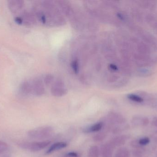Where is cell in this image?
Masks as SVG:
<instances>
[{"label": "cell", "mask_w": 157, "mask_h": 157, "mask_svg": "<svg viewBox=\"0 0 157 157\" xmlns=\"http://www.w3.org/2000/svg\"><path fill=\"white\" fill-rule=\"evenodd\" d=\"M68 144L67 143L64 142H59V143H55L52 144L46 152L47 155L51 154L57 150H60L63 148H65L67 146Z\"/></svg>", "instance_id": "8fae6325"}, {"label": "cell", "mask_w": 157, "mask_h": 157, "mask_svg": "<svg viewBox=\"0 0 157 157\" xmlns=\"http://www.w3.org/2000/svg\"><path fill=\"white\" fill-rule=\"evenodd\" d=\"M106 120L108 124L113 125H121L126 123L125 117L115 112H110L107 114Z\"/></svg>", "instance_id": "3957f363"}, {"label": "cell", "mask_w": 157, "mask_h": 157, "mask_svg": "<svg viewBox=\"0 0 157 157\" xmlns=\"http://www.w3.org/2000/svg\"><path fill=\"white\" fill-rule=\"evenodd\" d=\"M130 144H131V146L135 149H138V150H142V151L144 147L140 145V144L138 143V140H133L131 142Z\"/></svg>", "instance_id": "d6986e66"}, {"label": "cell", "mask_w": 157, "mask_h": 157, "mask_svg": "<svg viewBox=\"0 0 157 157\" xmlns=\"http://www.w3.org/2000/svg\"><path fill=\"white\" fill-rule=\"evenodd\" d=\"M100 154V150L97 146H92L90 147L88 152L89 157H99Z\"/></svg>", "instance_id": "9a60e30c"}, {"label": "cell", "mask_w": 157, "mask_h": 157, "mask_svg": "<svg viewBox=\"0 0 157 157\" xmlns=\"http://www.w3.org/2000/svg\"><path fill=\"white\" fill-rule=\"evenodd\" d=\"M132 155L133 157H143L142 150L135 149L133 150Z\"/></svg>", "instance_id": "44dd1931"}, {"label": "cell", "mask_w": 157, "mask_h": 157, "mask_svg": "<svg viewBox=\"0 0 157 157\" xmlns=\"http://www.w3.org/2000/svg\"><path fill=\"white\" fill-rule=\"evenodd\" d=\"M104 124L103 122H99L89 127L85 128L83 129V131L85 133H90L99 131L102 130V128L104 127Z\"/></svg>", "instance_id": "30bf717a"}, {"label": "cell", "mask_w": 157, "mask_h": 157, "mask_svg": "<svg viewBox=\"0 0 157 157\" xmlns=\"http://www.w3.org/2000/svg\"><path fill=\"white\" fill-rule=\"evenodd\" d=\"M32 85V93L33 95L36 96H40L44 93V88L42 85V83L39 79H35Z\"/></svg>", "instance_id": "ba28073f"}, {"label": "cell", "mask_w": 157, "mask_h": 157, "mask_svg": "<svg viewBox=\"0 0 157 157\" xmlns=\"http://www.w3.org/2000/svg\"><path fill=\"white\" fill-rule=\"evenodd\" d=\"M25 2L23 0H10L7 2V6L11 13L16 14L24 7Z\"/></svg>", "instance_id": "5b68a950"}, {"label": "cell", "mask_w": 157, "mask_h": 157, "mask_svg": "<svg viewBox=\"0 0 157 157\" xmlns=\"http://www.w3.org/2000/svg\"><path fill=\"white\" fill-rule=\"evenodd\" d=\"M106 136H107V134L105 132H100L93 136V140L94 142H98V143L102 142L103 140H105Z\"/></svg>", "instance_id": "2e32d148"}, {"label": "cell", "mask_w": 157, "mask_h": 157, "mask_svg": "<svg viewBox=\"0 0 157 157\" xmlns=\"http://www.w3.org/2000/svg\"><path fill=\"white\" fill-rule=\"evenodd\" d=\"M130 151L126 147H121L116 152L115 157H130Z\"/></svg>", "instance_id": "5bb4252c"}, {"label": "cell", "mask_w": 157, "mask_h": 157, "mask_svg": "<svg viewBox=\"0 0 157 157\" xmlns=\"http://www.w3.org/2000/svg\"><path fill=\"white\" fill-rule=\"evenodd\" d=\"M150 140L149 138L147 137H143L138 140V143L140 145L143 147L147 145L150 143Z\"/></svg>", "instance_id": "ffe728a7"}, {"label": "cell", "mask_w": 157, "mask_h": 157, "mask_svg": "<svg viewBox=\"0 0 157 157\" xmlns=\"http://www.w3.org/2000/svg\"><path fill=\"white\" fill-rule=\"evenodd\" d=\"M8 149V146L7 144L3 141H0V155L7 152Z\"/></svg>", "instance_id": "ac0fdd59"}, {"label": "cell", "mask_w": 157, "mask_h": 157, "mask_svg": "<svg viewBox=\"0 0 157 157\" xmlns=\"http://www.w3.org/2000/svg\"><path fill=\"white\" fill-rule=\"evenodd\" d=\"M151 124L153 127L155 128L156 130L155 131V132L157 134V117H155L153 118Z\"/></svg>", "instance_id": "603a6c76"}, {"label": "cell", "mask_w": 157, "mask_h": 157, "mask_svg": "<svg viewBox=\"0 0 157 157\" xmlns=\"http://www.w3.org/2000/svg\"><path fill=\"white\" fill-rule=\"evenodd\" d=\"M20 90L24 95H27L32 94V88L31 83L28 81H25L20 85Z\"/></svg>", "instance_id": "7c38bea8"}, {"label": "cell", "mask_w": 157, "mask_h": 157, "mask_svg": "<svg viewBox=\"0 0 157 157\" xmlns=\"http://www.w3.org/2000/svg\"><path fill=\"white\" fill-rule=\"evenodd\" d=\"M52 93L55 96H62L66 94V90L62 87H54L52 89Z\"/></svg>", "instance_id": "4fadbf2b"}, {"label": "cell", "mask_w": 157, "mask_h": 157, "mask_svg": "<svg viewBox=\"0 0 157 157\" xmlns=\"http://www.w3.org/2000/svg\"><path fill=\"white\" fill-rule=\"evenodd\" d=\"M49 140L41 142H23L20 143L18 146L22 149L32 152H36L41 151L50 144Z\"/></svg>", "instance_id": "7a4b0ae2"}, {"label": "cell", "mask_w": 157, "mask_h": 157, "mask_svg": "<svg viewBox=\"0 0 157 157\" xmlns=\"http://www.w3.org/2000/svg\"><path fill=\"white\" fill-rule=\"evenodd\" d=\"M71 157L69 156L66 155V156H65V157Z\"/></svg>", "instance_id": "f1b7e54d"}, {"label": "cell", "mask_w": 157, "mask_h": 157, "mask_svg": "<svg viewBox=\"0 0 157 157\" xmlns=\"http://www.w3.org/2000/svg\"><path fill=\"white\" fill-rule=\"evenodd\" d=\"M154 141H155V143H157V137H155L154 139Z\"/></svg>", "instance_id": "83f0119b"}, {"label": "cell", "mask_w": 157, "mask_h": 157, "mask_svg": "<svg viewBox=\"0 0 157 157\" xmlns=\"http://www.w3.org/2000/svg\"><path fill=\"white\" fill-rule=\"evenodd\" d=\"M129 138L127 135H119L113 137L109 143L114 147H121L125 144L126 141Z\"/></svg>", "instance_id": "52a82bcc"}, {"label": "cell", "mask_w": 157, "mask_h": 157, "mask_svg": "<svg viewBox=\"0 0 157 157\" xmlns=\"http://www.w3.org/2000/svg\"><path fill=\"white\" fill-rule=\"evenodd\" d=\"M127 97L130 100H132L134 102H136V103H143L144 101L143 98L138 95H135V94H130V95H128Z\"/></svg>", "instance_id": "e0dca14e"}, {"label": "cell", "mask_w": 157, "mask_h": 157, "mask_svg": "<svg viewBox=\"0 0 157 157\" xmlns=\"http://www.w3.org/2000/svg\"><path fill=\"white\" fill-rule=\"evenodd\" d=\"M78 64L77 61H74L72 62V67L74 71H75V72L77 73L78 71Z\"/></svg>", "instance_id": "7402d4cb"}, {"label": "cell", "mask_w": 157, "mask_h": 157, "mask_svg": "<svg viewBox=\"0 0 157 157\" xmlns=\"http://www.w3.org/2000/svg\"><path fill=\"white\" fill-rule=\"evenodd\" d=\"M115 147H113L109 143H106L101 146L100 154L102 157H112Z\"/></svg>", "instance_id": "9c48e42d"}, {"label": "cell", "mask_w": 157, "mask_h": 157, "mask_svg": "<svg viewBox=\"0 0 157 157\" xmlns=\"http://www.w3.org/2000/svg\"><path fill=\"white\" fill-rule=\"evenodd\" d=\"M52 77L50 75L47 76L45 78V83L47 84H48V83H50L52 81Z\"/></svg>", "instance_id": "d4e9b609"}, {"label": "cell", "mask_w": 157, "mask_h": 157, "mask_svg": "<svg viewBox=\"0 0 157 157\" xmlns=\"http://www.w3.org/2000/svg\"><path fill=\"white\" fill-rule=\"evenodd\" d=\"M15 21L19 25L30 26L35 23L34 16L28 12L25 11L22 13L20 16L17 17L15 18Z\"/></svg>", "instance_id": "277c9868"}, {"label": "cell", "mask_w": 157, "mask_h": 157, "mask_svg": "<svg viewBox=\"0 0 157 157\" xmlns=\"http://www.w3.org/2000/svg\"><path fill=\"white\" fill-rule=\"evenodd\" d=\"M110 67L111 68H112V69H113V70H116L117 69V67L114 65H111Z\"/></svg>", "instance_id": "4316f807"}, {"label": "cell", "mask_w": 157, "mask_h": 157, "mask_svg": "<svg viewBox=\"0 0 157 157\" xmlns=\"http://www.w3.org/2000/svg\"><path fill=\"white\" fill-rule=\"evenodd\" d=\"M66 155L71 157H79V155H78V153L75 152H69Z\"/></svg>", "instance_id": "cb8c5ba5"}, {"label": "cell", "mask_w": 157, "mask_h": 157, "mask_svg": "<svg viewBox=\"0 0 157 157\" xmlns=\"http://www.w3.org/2000/svg\"><path fill=\"white\" fill-rule=\"evenodd\" d=\"M0 157H11V155L8 152H6L5 153H3L2 155H0Z\"/></svg>", "instance_id": "484cf974"}, {"label": "cell", "mask_w": 157, "mask_h": 157, "mask_svg": "<svg viewBox=\"0 0 157 157\" xmlns=\"http://www.w3.org/2000/svg\"><path fill=\"white\" fill-rule=\"evenodd\" d=\"M53 131V128L51 126H44L30 130L28 132L27 135L32 139L41 140L51 136Z\"/></svg>", "instance_id": "6da1fadb"}, {"label": "cell", "mask_w": 157, "mask_h": 157, "mask_svg": "<svg viewBox=\"0 0 157 157\" xmlns=\"http://www.w3.org/2000/svg\"><path fill=\"white\" fill-rule=\"evenodd\" d=\"M131 123L134 127H145L149 124V120L147 117L136 116L133 117Z\"/></svg>", "instance_id": "8992f818"}]
</instances>
